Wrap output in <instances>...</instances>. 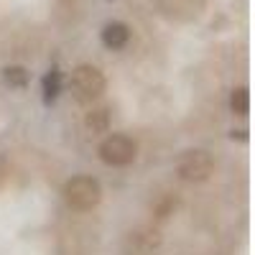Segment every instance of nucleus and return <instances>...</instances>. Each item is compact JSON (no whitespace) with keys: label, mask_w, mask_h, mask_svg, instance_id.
I'll list each match as a JSON object with an SVG mask.
<instances>
[{"label":"nucleus","mask_w":255,"mask_h":255,"mask_svg":"<svg viewBox=\"0 0 255 255\" xmlns=\"http://www.w3.org/2000/svg\"><path fill=\"white\" fill-rule=\"evenodd\" d=\"M69 87L79 105H92L108 92V79L95 64H77L69 77Z\"/></svg>","instance_id":"f257e3e1"},{"label":"nucleus","mask_w":255,"mask_h":255,"mask_svg":"<svg viewBox=\"0 0 255 255\" xmlns=\"http://www.w3.org/2000/svg\"><path fill=\"white\" fill-rule=\"evenodd\" d=\"M61 197L67 202V207H72L74 212H92L102 202V184L90 174H77L67 179Z\"/></svg>","instance_id":"f03ea898"},{"label":"nucleus","mask_w":255,"mask_h":255,"mask_svg":"<svg viewBox=\"0 0 255 255\" xmlns=\"http://www.w3.org/2000/svg\"><path fill=\"white\" fill-rule=\"evenodd\" d=\"M97 156L105 166L125 168L138 158V143L125 133H110L102 138V143L97 148Z\"/></svg>","instance_id":"7ed1b4c3"},{"label":"nucleus","mask_w":255,"mask_h":255,"mask_svg":"<svg viewBox=\"0 0 255 255\" xmlns=\"http://www.w3.org/2000/svg\"><path fill=\"white\" fill-rule=\"evenodd\" d=\"M215 174V158L204 148H189L176 161V176L186 184H202Z\"/></svg>","instance_id":"20e7f679"},{"label":"nucleus","mask_w":255,"mask_h":255,"mask_svg":"<svg viewBox=\"0 0 255 255\" xmlns=\"http://www.w3.org/2000/svg\"><path fill=\"white\" fill-rule=\"evenodd\" d=\"M130 36H133L130 26L123 23V20H110V23H105V28L100 31V41L108 51H123L130 44Z\"/></svg>","instance_id":"39448f33"},{"label":"nucleus","mask_w":255,"mask_h":255,"mask_svg":"<svg viewBox=\"0 0 255 255\" xmlns=\"http://www.w3.org/2000/svg\"><path fill=\"white\" fill-rule=\"evenodd\" d=\"M61 90H64V74L56 67L49 69L44 77H41V95H44V102L46 105H54L59 100Z\"/></svg>","instance_id":"423d86ee"},{"label":"nucleus","mask_w":255,"mask_h":255,"mask_svg":"<svg viewBox=\"0 0 255 255\" xmlns=\"http://www.w3.org/2000/svg\"><path fill=\"white\" fill-rule=\"evenodd\" d=\"M110 123H113L110 108H92L87 115H84V128H87L92 135L108 133V130H110Z\"/></svg>","instance_id":"0eeeda50"},{"label":"nucleus","mask_w":255,"mask_h":255,"mask_svg":"<svg viewBox=\"0 0 255 255\" xmlns=\"http://www.w3.org/2000/svg\"><path fill=\"white\" fill-rule=\"evenodd\" d=\"M3 79L13 90H26L31 82V72L26 67H20V64H10V67H3Z\"/></svg>","instance_id":"6e6552de"},{"label":"nucleus","mask_w":255,"mask_h":255,"mask_svg":"<svg viewBox=\"0 0 255 255\" xmlns=\"http://www.w3.org/2000/svg\"><path fill=\"white\" fill-rule=\"evenodd\" d=\"M125 245H133V250H128V253H135V255H148L156 245H158V238H151V232H130L125 240Z\"/></svg>","instance_id":"1a4fd4ad"},{"label":"nucleus","mask_w":255,"mask_h":255,"mask_svg":"<svg viewBox=\"0 0 255 255\" xmlns=\"http://www.w3.org/2000/svg\"><path fill=\"white\" fill-rule=\"evenodd\" d=\"M230 113L245 118L250 113V90L248 87H235L230 92Z\"/></svg>","instance_id":"9d476101"}]
</instances>
